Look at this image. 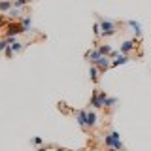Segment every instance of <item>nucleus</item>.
I'll use <instances>...</instances> for the list:
<instances>
[{"instance_id":"nucleus-1","label":"nucleus","mask_w":151,"mask_h":151,"mask_svg":"<svg viewBox=\"0 0 151 151\" xmlns=\"http://www.w3.org/2000/svg\"><path fill=\"white\" fill-rule=\"evenodd\" d=\"M98 23H100V28H102V36H113L115 34V23H111V21H106V19H98Z\"/></svg>"},{"instance_id":"nucleus-2","label":"nucleus","mask_w":151,"mask_h":151,"mask_svg":"<svg viewBox=\"0 0 151 151\" xmlns=\"http://www.w3.org/2000/svg\"><path fill=\"white\" fill-rule=\"evenodd\" d=\"M23 32H27V28L23 27V23H12V25H8V28H6L8 38H13L17 34H23Z\"/></svg>"},{"instance_id":"nucleus-3","label":"nucleus","mask_w":151,"mask_h":151,"mask_svg":"<svg viewBox=\"0 0 151 151\" xmlns=\"http://www.w3.org/2000/svg\"><path fill=\"white\" fill-rule=\"evenodd\" d=\"M94 64H96V66H98V70H102V72H106V70H108V68L111 66L110 59H108V55H102V57H100V59H98V60H96Z\"/></svg>"},{"instance_id":"nucleus-4","label":"nucleus","mask_w":151,"mask_h":151,"mask_svg":"<svg viewBox=\"0 0 151 151\" xmlns=\"http://www.w3.org/2000/svg\"><path fill=\"white\" fill-rule=\"evenodd\" d=\"M78 125L81 129L87 127V111H78Z\"/></svg>"},{"instance_id":"nucleus-5","label":"nucleus","mask_w":151,"mask_h":151,"mask_svg":"<svg viewBox=\"0 0 151 151\" xmlns=\"http://www.w3.org/2000/svg\"><path fill=\"white\" fill-rule=\"evenodd\" d=\"M125 63H129V57L125 53H121L119 57H115V60L111 63V66H119V64H125Z\"/></svg>"},{"instance_id":"nucleus-6","label":"nucleus","mask_w":151,"mask_h":151,"mask_svg":"<svg viewBox=\"0 0 151 151\" xmlns=\"http://www.w3.org/2000/svg\"><path fill=\"white\" fill-rule=\"evenodd\" d=\"M134 47H136V45H134V42H132V40H129V42H125V44L121 45V53H125V55H127L129 51H132V49H134Z\"/></svg>"},{"instance_id":"nucleus-7","label":"nucleus","mask_w":151,"mask_h":151,"mask_svg":"<svg viewBox=\"0 0 151 151\" xmlns=\"http://www.w3.org/2000/svg\"><path fill=\"white\" fill-rule=\"evenodd\" d=\"M129 27L132 28V32H134L136 36H140V34H142V27H140V23H138V21H129Z\"/></svg>"},{"instance_id":"nucleus-8","label":"nucleus","mask_w":151,"mask_h":151,"mask_svg":"<svg viewBox=\"0 0 151 151\" xmlns=\"http://www.w3.org/2000/svg\"><path fill=\"white\" fill-rule=\"evenodd\" d=\"M94 125H96V113L87 111V127H94Z\"/></svg>"},{"instance_id":"nucleus-9","label":"nucleus","mask_w":151,"mask_h":151,"mask_svg":"<svg viewBox=\"0 0 151 151\" xmlns=\"http://www.w3.org/2000/svg\"><path fill=\"white\" fill-rule=\"evenodd\" d=\"M12 8H13L12 0H2V2H0V9H2V12H9Z\"/></svg>"},{"instance_id":"nucleus-10","label":"nucleus","mask_w":151,"mask_h":151,"mask_svg":"<svg viewBox=\"0 0 151 151\" xmlns=\"http://www.w3.org/2000/svg\"><path fill=\"white\" fill-rule=\"evenodd\" d=\"M100 57H102L100 51H91V53H87V59H91V63H93V64L96 63V60L100 59Z\"/></svg>"},{"instance_id":"nucleus-11","label":"nucleus","mask_w":151,"mask_h":151,"mask_svg":"<svg viewBox=\"0 0 151 151\" xmlns=\"http://www.w3.org/2000/svg\"><path fill=\"white\" fill-rule=\"evenodd\" d=\"M98 66L96 64H93L91 66V70H89V76H91V79H93V81H98Z\"/></svg>"},{"instance_id":"nucleus-12","label":"nucleus","mask_w":151,"mask_h":151,"mask_svg":"<svg viewBox=\"0 0 151 151\" xmlns=\"http://www.w3.org/2000/svg\"><path fill=\"white\" fill-rule=\"evenodd\" d=\"M13 40H15V38H6V40H2V42H0V51H6V47L12 44Z\"/></svg>"},{"instance_id":"nucleus-13","label":"nucleus","mask_w":151,"mask_h":151,"mask_svg":"<svg viewBox=\"0 0 151 151\" xmlns=\"http://www.w3.org/2000/svg\"><path fill=\"white\" fill-rule=\"evenodd\" d=\"M9 47H12V49L17 53V51H21V49H23V44H21V42H15V40H13L12 44H9Z\"/></svg>"},{"instance_id":"nucleus-14","label":"nucleus","mask_w":151,"mask_h":151,"mask_svg":"<svg viewBox=\"0 0 151 151\" xmlns=\"http://www.w3.org/2000/svg\"><path fill=\"white\" fill-rule=\"evenodd\" d=\"M98 51H100L102 55H110L111 53V47L110 45H100V47H98Z\"/></svg>"},{"instance_id":"nucleus-15","label":"nucleus","mask_w":151,"mask_h":151,"mask_svg":"<svg viewBox=\"0 0 151 151\" xmlns=\"http://www.w3.org/2000/svg\"><path fill=\"white\" fill-rule=\"evenodd\" d=\"M113 104H117V98H110V96H108L106 100H104V108H110V106H113Z\"/></svg>"},{"instance_id":"nucleus-16","label":"nucleus","mask_w":151,"mask_h":151,"mask_svg":"<svg viewBox=\"0 0 151 151\" xmlns=\"http://www.w3.org/2000/svg\"><path fill=\"white\" fill-rule=\"evenodd\" d=\"M21 23H23V27H25V28H27V30H28V28H30V27H32V21H30V17H25V19H23V21H21Z\"/></svg>"},{"instance_id":"nucleus-17","label":"nucleus","mask_w":151,"mask_h":151,"mask_svg":"<svg viewBox=\"0 0 151 151\" xmlns=\"http://www.w3.org/2000/svg\"><path fill=\"white\" fill-rule=\"evenodd\" d=\"M27 4H28V0H15L13 6H15V8H23V6H27Z\"/></svg>"},{"instance_id":"nucleus-18","label":"nucleus","mask_w":151,"mask_h":151,"mask_svg":"<svg viewBox=\"0 0 151 151\" xmlns=\"http://www.w3.org/2000/svg\"><path fill=\"white\" fill-rule=\"evenodd\" d=\"M106 145H108V147H113V136L111 134L106 136Z\"/></svg>"},{"instance_id":"nucleus-19","label":"nucleus","mask_w":151,"mask_h":151,"mask_svg":"<svg viewBox=\"0 0 151 151\" xmlns=\"http://www.w3.org/2000/svg\"><path fill=\"white\" fill-rule=\"evenodd\" d=\"M94 36H102V28H100V23H98V25H94Z\"/></svg>"},{"instance_id":"nucleus-20","label":"nucleus","mask_w":151,"mask_h":151,"mask_svg":"<svg viewBox=\"0 0 151 151\" xmlns=\"http://www.w3.org/2000/svg\"><path fill=\"white\" fill-rule=\"evenodd\" d=\"M4 53H6V57H13V53H15V51H13L12 47L8 45V47H6V51H4Z\"/></svg>"},{"instance_id":"nucleus-21","label":"nucleus","mask_w":151,"mask_h":151,"mask_svg":"<svg viewBox=\"0 0 151 151\" xmlns=\"http://www.w3.org/2000/svg\"><path fill=\"white\" fill-rule=\"evenodd\" d=\"M32 142H34V144H36V145H40V144H42V138H40V136H36V138H34V140H32Z\"/></svg>"},{"instance_id":"nucleus-22","label":"nucleus","mask_w":151,"mask_h":151,"mask_svg":"<svg viewBox=\"0 0 151 151\" xmlns=\"http://www.w3.org/2000/svg\"><path fill=\"white\" fill-rule=\"evenodd\" d=\"M108 151H119V149H115V147H110V149H108Z\"/></svg>"}]
</instances>
